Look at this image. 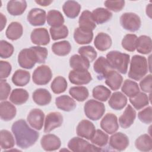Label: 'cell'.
<instances>
[{"label": "cell", "instance_id": "1", "mask_svg": "<svg viewBox=\"0 0 152 152\" xmlns=\"http://www.w3.org/2000/svg\"><path fill=\"white\" fill-rule=\"evenodd\" d=\"M11 131L14 135L17 145L24 149L34 144L39 136V132L31 129L23 119L14 122Z\"/></svg>", "mask_w": 152, "mask_h": 152}, {"label": "cell", "instance_id": "2", "mask_svg": "<svg viewBox=\"0 0 152 152\" xmlns=\"http://www.w3.org/2000/svg\"><path fill=\"white\" fill-rule=\"evenodd\" d=\"M48 55L46 48L32 46L30 48L22 49L18 56L19 65L25 69H31L36 63H44Z\"/></svg>", "mask_w": 152, "mask_h": 152}, {"label": "cell", "instance_id": "3", "mask_svg": "<svg viewBox=\"0 0 152 152\" xmlns=\"http://www.w3.org/2000/svg\"><path fill=\"white\" fill-rule=\"evenodd\" d=\"M148 70V61L144 56L135 55L132 57L128 72L130 78L138 81L147 74Z\"/></svg>", "mask_w": 152, "mask_h": 152}, {"label": "cell", "instance_id": "4", "mask_svg": "<svg viewBox=\"0 0 152 152\" xmlns=\"http://www.w3.org/2000/svg\"><path fill=\"white\" fill-rule=\"evenodd\" d=\"M130 56L128 54L112 50L106 55V59L112 69L125 74L127 72Z\"/></svg>", "mask_w": 152, "mask_h": 152}, {"label": "cell", "instance_id": "5", "mask_svg": "<svg viewBox=\"0 0 152 152\" xmlns=\"http://www.w3.org/2000/svg\"><path fill=\"white\" fill-rule=\"evenodd\" d=\"M84 110L86 116L92 121L100 119L105 112V106L100 102L90 99L86 102Z\"/></svg>", "mask_w": 152, "mask_h": 152}, {"label": "cell", "instance_id": "6", "mask_svg": "<svg viewBox=\"0 0 152 152\" xmlns=\"http://www.w3.org/2000/svg\"><path fill=\"white\" fill-rule=\"evenodd\" d=\"M68 147L70 150L75 152L102 151L100 147L90 144L86 140L79 137L71 138L68 143Z\"/></svg>", "mask_w": 152, "mask_h": 152}, {"label": "cell", "instance_id": "7", "mask_svg": "<svg viewBox=\"0 0 152 152\" xmlns=\"http://www.w3.org/2000/svg\"><path fill=\"white\" fill-rule=\"evenodd\" d=\"M121 26L130 31H136L139 30L141 25L140 17L133 12L124 13L120 17Z\"/></svg>", "mask_w": 152, "mask_h": 152}, {"label": "cell", "instance_id": "8", "mask_svg": "<svg viewBox=\"0 0 152 152\" xmlns=\"http://www.w3.org/2000/svg\"><path fill=\"white\" fill-rule=\"evenodd\" d=\"M52 77V72L48 65H40L33 71L32 80L37 85L47 84Z\"/></svg>", "mask_w": 152, "mask_h": 152}, {"label": "cell", "instance_id": "9", "mask_svg": "<svg viewBox=\"0 0 152 152\" xmlns=\"http://www.w3.org/2000/svg\"><path fill=\"white\" fill-rule=\"evenodd\" d=\"M69 81L75 85H84L89 83L92 80L90 73L85 69H73L68 75Z\"/></svg>", "mask_w": 152, "mask_h": 152}, {"label": "cell", "instance_id": "10", "mask_svg": "<svg viewBox=\"0 0 152 152\" xmlns=\"http://www.w3.org/2000/svg\"><path fill=\"white\" fill-rule=\"evenodd\" d=\"M63 122V117L61 113L58 112H50L45 118L44 132L48 133L54 129L61 126Z\"/></svg>", "mask_w": 152, "mask_h": 152}, {"label": "cell", "instance_id": "11", "mask_svg": "<svg viewBox=\"0 0 152 152\" xmlns=\"http://www.w3.org/2000/svg\"><path fill=\"white\" fill-rule=\"evenodd\" d=\"M100 127L109 134L115 133L119 128L116 116L111 113H107L100 121Z\"/></svg>", "mask_w": 152, "mask_h": 152}, {"label": "cell", "instance_id": "12", "mask_svg": "<svg viewBox=\"0 0 152 152\" xmlns=\"http://www.w3.org/2000/svg\"><path fill=\"white\" fill-rule=\"evenodd\" d=\"M77 134L80 137L90 140L96 132L94 124L88 120H82L78 124L76 128Z\"/></svg>", "mask_w": 152, "mask_h": 152}, {"label": "cell", "instance_id": "13", "mask_svg": "<svg viewBox=\"0 0 152 152\" xmlns=\"http://www.w3.org/2000/svg\"><path fill=\"white\" fill-rule=\"evenodd\" d=\"M45 119V114L39 109H33L30 111L27 120L29 125L37 130L42 129Z\"/></svg>", "mask_w": 152, "mask_h": 152}, {"label": "cell", "instance_id": "14", "mask_svg": "<svg viewBox=\"0 0 152 152\" xmlns=\"http://www.w3.org/2000/svg\"><path fill=\"white\" fill-rule=\"evenodd\" d=\"M109 145L114 150L123 151L128 146L129 139L125 134L122 132L113 133L110 137Z\"/></svg>", "mask_w": 152, "mask_h": 152}, {"label": "cell", "instance_id": "15", "mask_svg": "<svg viewBox=\"0 0 152 152\" xmlns=\"http://www.w3.org/2000/svg\"><path fill=\"white\" fill-rule=\"evenodd\" d=\"M93 69L97 74V78L102 80L105 78L106 75L112 70L106 58L103 56H100L96 59L93 65Z\"/></svg>", "mask_w": 152, "mask_h": 152}, {"label": "cell", "instance_id": "16", "mask_svg": "<svg viewBox=\"0 0 152 152\" xmlns=\"http://www.w3.org/2000/svg\"><path fill=\"white\" fill-rule=\"evenodd\" d=\"M30 39L33 43L37 46L48 45L50 42V36L48 31L45 28H37L31 33Z\"/></svg>", "mask_w": 152, "mask_h": 152}, {"label": "cell", "instance_id": "17", "mask_svg": "<svg viewBox=\"0 0 152 152\" xmlns=\"http://www.w3.org/2000/svg\"><path fill=\"white\" fill-rule=\"evenodd\" d=\"M40 144L43 149L50 151L59 149L61 145V141L56 135L48 134L43 136L40 140Z\"/></svg>", "mask_w": 152, "mask_h": 152}, {"label": "cell", "instance_id": "18", "mask_svg": "<svg viewBox=\"0 0 152 152\" xmlns=\"http://www.w3.org/2000/svg\"><path fill=\"white\" fill-rule=\"evenodd\" d=\"M27 19L28 23L33 26H39L45 24L46 19L45 11L40 8H33L28 13Z\"/></svg>", "mask_w": 152, "mask_h": 152}, {"label": "cell", "instance_id": "19", "mask_svg": "<svg viewBox=\"0 0 152 152\" xmlns=\"http://www.w3.org/2000/svg\"><path fill=\"white\" fill-rule=\"evenodd\" d=\"M136 118V112L134 108L128 104L122 115L119 118V124L123 128L130 127L134 123Z\"/></svg>", "mask_w": 152, "mask_h": 152}, {"label": "cell", "instance_id": "20", "mask_svg": "<svg viewBox=\"0 0 152 152\" xmlns=\"http://www.w3.org/2000/svg\"><path fill=\"white\" fill-rule=\"evenodd\" d=\"M15 107L8 101H4L0 103V116L2 120L9 121L16 115Z\"/></svg>", "mask_w": 152, "mask_h": 152}, {"label": "cell", "instance_id": "21", "mask_svg": "<svg viewBox=\"0 0 152 152\" xmlns=\"http://www.w3.org/2000/svg\"><path fill=\"white\" fill-rule=\"evenodd\" d=\"M93 38V33L91 30H87L77 27L74 33V40L80 45L90 43Z\"/></svg>", "mask_w": 152, "mask_h": 152}, {"label": "cell", "instance_id": "22", "mask_svg": "<svg viewBox=\"0 0 152 152\" xmlns=\"http://www.w3.org/2000/svg\"><path fill=\"white\" fill-rule=\"evenodd\" d=\"M108 103L110 107L113 109L121 110L126 106L127 98L122 93L116 91L111 95Z\"/></svg>", "mask_w": 152, "mask_h": 152}, {"label": "cell", "instance_id": "23", "mask_svg": "<svg viewBox=\"0 0 152 152\" xmlns=\"http://www.w3.org/2000/svg\"><path fill=\"white\" fill-rule=\"evenodd\" d=\"M33 101L39 106H45L50 103L52 96L50 92L45 88L36 89L33 93Z\"/></svg>", "mask_w": 152, "mask_h": 152}, {"label": "cell", "instance_id": "24", "mask_svg": "<svg viewBox=\"0 0 152 152\" xmlns=\"http://www.w3.org/2000/svg\"><path fill=\"white\" fill-rule=\"evenodd\" d=\"M55 104L58 109L65 112L72 111L76 107L74 100L67 95H62L56 97Z\"/></svg>", "mask_w": 152, "mask_h": 152}, {"label": "cell", "instance_id": "25", "mask_svg": "<svg viewBox=\"0 0 152 152\" xmlns=\"http://www.w3.org/2000/svg\"><path fill=\"white\" fill-rule=\"evenodd\" d=\"M112 43L110 36L105 33H99L95 37L94 45L100 51H105L109 49Z\"/></svg>", "mask_w": 152, "mask_h": 152}, {"label": "cell", "instance_id": "26", "mask_svg": "<svg viewBox=\"0 0 152 152\" xmlns=\"http://www.w3.org/2000/svg\"><path fill=\"white\" fill-rule=\"evenodd\" d=\"M79 27L84 30L93 31L96 27V23L93 20L91 12L88 10L82 12L78 20Z\"/></svg>", "mask_w": 152, "mask_h": 152}, {"label": "cell", "instance_id": "27", "mask_svg": "<svg viewBox=\"0 0 152 152\" xmlns=\"http://www.w3.org/2000/svg\"><path fill=\"white\" fill-rule=\"evenodd\" d=\"M123 78L122 75L116 71L112 70L105 77V83L111 90H117L122 85Z\"/></svg>", "mask_w": 152, "mask_h": 152}, {"label": "cell", "instance_id": "28", "mask_svg": "<svg viewBox=\"0 0 152 152\" xmlns=\"http://www.w3.org/2000/svg\"><path fill=\"white\" fill-rule=\"evenodd\" d=\"M27 2L26 1H8L7 9L11 15H20L26 10Z\"/></svg>", "mask_w": 152, "mask_h": 152}, {"label": "cell", "instance_id": "29", "mask_svg": "<svg viewBox=\"0 0 152 152\" xmlns=\"http://www.w3.org/2000/svg\"><path fill=\"white\" fill-rule=\"evenodd\" d=\"M23 33L22 25L17 21L11 23L8 26L5 34L8 39L11 40H15L21 37Z\"/></svg>", "mask_w": 152, "mask_h": 152}, {"label": "cell", "instance_id": "30", "mask_svg": "<svg viewBox=\"0 0 152 152\" xmlns=\"http://www.w3.org/2000/svg\"><path fill=\"white\" fill-rule=\"evenodd\" d=\"M91 14L93 20L98 24H102L108 21L112 17V13L104 8H97L94 10Z\"/></svg>", "mask_w": 152, "mask_h": 152}, {"label": "cell", "instance_id": "31", "mask_svg": "<svg viewBox=\"0 0 152 152\" xmlns=\"http://www.w3.org/2000/svg\"><path fill=\"white\" fill-rule=\"evenodd\" d=\"M62 10L66 17L70 18H74L78 15L81 10V5L75 1H67L64 4Z\"/></svg>", "mask_w": 152, "mask_h": 152}, {"label": "cell", "instance_id": "32", "mask_svg": "<svg viewBox=\"0 0 152 152\" xmlns=\"http://www.w3.org/2000/svg\"><path fill=\"white\" fill-rule=\"evenodd\" d=\"M136 49L142 54H148L151 52V39L150 37L142 35L137 38Z\"/></svg>", "mask_w": 152, "mask_h": 152}, {"label": "cell", "instance_id": "33", "mask_svg": "<svg viewBox=\"0 0 152 152\" xmlns=\"http://www.w3.org/2000/svg\"><path fill=\"white\" fill-rule=\"evenodd\" d=\"M29 94L27 90L23 88L14 89L10 96V100L14 104L20 105L25 103L28 99Z\"/></svg>", "mask_w": 152, "mask_h": 152}, {"label": "cell", "instance_id": "34", "mask_svg": "<svg viewBox=\"0 0 152 152\" xmlns=\"http://www.w3.org/2000/svg\"><path fill=\"white\" fill-rule=\"evenodd\" d=\"M30 79V74L28 71L23 69H17L12 77V81L17 86H24L27 84Z\"/></svg>", "mask_w": 152, "mask_h": 152}, {"label": "cell", "instance_id": "35", "mask_svg": "<svg viewBox=\"0 0 152 152\" xmlns=\"http://www.w3.org/2000/svg\"><path fill=\"white\" fill-rule=\"evenodd\" d=\"M46 20L48 24L51 27H58L63 25L64 23V18L59 11L52 10L48 11Z\"/></svg>", "mask_w": 152, "mask_h": 152}, {"label": "cell", "instance_id": "36", "mask_svg": "<svg viewBox=\"0 0 152 152\" xmlns=\"http://www.w3.org/2000/svg\"><path fill=\"white\" fill-rule=\"evenodd\" d=\"M69 65L74 69L87 70L90 67V62L80 55H74L69 59Z\"/></svg>", "mask_w": 152, "mask_h": 152}, {"label": "cell", "instance_id": "37", "mask_svg": "<svg viewBox=\"0 0 152 152\" xmlns=\"http://www.w3.org/2000/svg\"><path fill=\"white\" fill-rule=\"evenodd\" d=\"M52 52L58 56H66L71 50V46L68 41L63 40L54 43L52 46Z\"/></svg>", "mask_w": 152, "mask_h": 152}, {"label": "cell", "instance_id": "38", "mask_svg": "<svg viewBox=\"0 0 152 152\" xmlns=\"http://www.w3.org/2000/svg\"><path fill=\"white\" fill-rule=\"evenodd\" d=\"M137 149L141 151H150L152 149V140L148 134L140 135L135 142Z\"/></svg>", "mask_w": 152, "mask_h": 152}, {"label": "cell", "instance_id": "39", "mask_svg": "<svg viewBox=\"0 0 152 152\" xmlns=\"http://www.w3.org/2000/svg\"><path fill=\"white\" fill-rule=\"evenodd\" d=\"M69 93L74 99L78 102L84 101L89 95L88 89L84 86L72 87L69 90Z\"/></svg>", "mask_w": 152, "mask_h": 152}, {"label": "cell", "instance_id": "40", "mask_svg": "<svg viewBox=\"0 0 152 152\" xmlns=\"http://www.w3.org/2000/svg\"><path fill=\"white\" fill-rule=\"evenodd\" d=\"M129 102L135 109L140 110L148 104L149 99L145 93L139 92L135 96L129 98Z\"/></svg>", "mask_w": 152, "mask_h": 152}, {"label": "cell", "instance_id": "41", "mask_svg": "<svg viewBox=\"0 0 152 152\" xmlns=\"http://www.w3.org/2000/svg\"><path fill=\"white\" fill-rule=\"evenodd\" d=\"M121 90L129 98L135 96L140 92V88L138 84L130 80H126L124 82Z\"/></svg>", "mask_w": 152, "mask_h": 152}, {"label": "cell", "instance_id": "42", "mask_svg": "<svg viewBox=\"0 0 152 152\" xmlns=\"http://www.w3.org/2000/svg\"><path fill=\"white\" fill-rule=\"evenodd\" d=\"M0 142L2 149L7 150L12 148L15 145L14 138L8 130L2 129L0 132Z\"/></svg>", "mask_w": 152, "mask_h": 152}, {"label": "cell", "instance_id": "43", "mask_svg": "<svg viewBox=\"0 0 152 152\" xmlns=\"http://www.w3.org/2000/svg\"><path fill=\"white\" fill-rule=\"evenodd\" d=\"M111 91L106 87L99 85L95 87L92 91L93 97L99 101L106 102L110 97Z\"/></svg>", "mask_w": 152, "mask_h": 152}, {"label": "cell", "instance_id": "44", "mask_svg": "<svg viewBox=\"0 0 152 152\" xmlns=\"http://www.w3.org/2000/svg\"><path fill=\"white\" fill-rule=\"evenodd\" d=\"M67 85V81L64 77L62 76H58L52 81L50 88L54 93L60 94L66 90Z\"/></svg>", "mask_w": 152, "mask_h": 152}, {"label": "cell", "instance_id": "45", "mask_svg": "<svg viewBox=\"0 0 152 152\" xmlns=\"http://www.w3.org/2000/svg\"><path fill=\"white\" fill-rule=\"evenodd\" d=\"M137 38L134 34H126L122 40V46L127 51L134 52L136 49Z\"/></svg>", "mask_w": 152, "mask_h": 152}, {"label": "cell", "instance_id": "46", "mask_svg": "<svg viewBox=\"0 0 152 152\" xmlns=\"http://www.w3.org/2000/svg\"><path fill=\"white\" fill-rule=\"evenodd\" d=\"M90 140L92 144L100 147H102L107 144L109 141V136L102 130L97 129Z\"/></svg>", "mask_w": 152, "mask_h": 152}, {"label": "cell", "instance_id": "47", "mask_svg": "<svg viewBox=\"0 0 152 152\" xmlns=\"http://www.w3.org/2000/svg\"><path fill=\"white\" fill-rule=\"evenodd\" d=\"M49 31L53 40L64 39L68 35V29L65 25L58 27H50Z\"/></svg>", "mask_w": 152, "mask_h": 152}, {"label": "cell", "instance_id": "48", "mask_svg": "<svg viewBox=\"0 0 152 152\" xmlns=\"http://www.w3.org/2000/svg\"><path fill=\"white\" fill-rule=\"evenodd\" d=\"M78 52L81 56L86 58L90 62H93L96 58L97 55L94 48L91 46L80 47L78 49Z\"/></svg>", "mask_w": 152, "mask_h": 152}, {"label": "cell", "instance_id": "49", "mask_svg": "<svg viewBox=\"0 0 152 152\" xmlns=\"http://www.w3.org/2000/svg\"><path fill=\"white\" fill-rule=\"evenodd\" d=\"M14 47L9 42L1 40L0 41V56L5 59L10 57L14 52Z\"/></svg>", "mask_w": 152, "mask_h": 152}, {"label": "cell", "instance_id": "50", "mask_svg": "<svg viewBox=\"0 0 152 152\" xmlns=\"http://www.w3.org/2000/svg\"><path fill=\"white\" fill-rule=\"evenodd\" d=\"M104 6L108 9L114 12H118L122 10L125 5V1H106L104 2Z\"/></svg>", "mask_w": 152, "mask_h": 152}, {"label": "cell", "instance_id": "51", "mask_svg": "<svg viewBox=\"0 0 152 152\" xmlns=\"http://www.w3.org/2000/svg\"><path fill=\"white\" fill-rule=\"evenodd\" d=\"M151 111L152 107L151 106H148L145 107L141 111H140L138 113V118L142 122L150 124L152 122V117H151Z\"/></svg>", "mask_w": 152, "mask_h": 152}, {"label": "cell", "instance_id": "52", "mask_svg": "<svg viewBox=\"0 0 152 152\" xmlns=\"http://www.w3.org/2000/svg\"><path fill=\"white\" fill-rule=\"evenodd\" d=\"M11 91V86L5 81L2 79L0 81V100L1 101L6 100L10 95Z\"/></svg>", "mask_w": 152, "mask_h": 152}, {"label": "cell", "instance_id": "53", "mask_svg": "<svg viewBox=\"0 0 152 152\" xmlns=\"http://www.w3.org/2000/svg\"><path fill=\"white\" fill-rule=\"evenodd\" d=\"M152 77L151 74H148L145 76L140 83V86L141 89L145 92L151 93L152 91Z\"/></svg>", "mask_w": 152, "mask_h": 152}, {"label": "cell", "instance_id": "54", "mask_svg": "<svg viewBox=\"0 0 152 152\" xmlns=\"http://www.w3.org/2000/svg\"><path fill=\"white\" fill-rule=\"evenodd\" d=\"M12 67L11 64L4 61H0V78L1 79H4L7 78L11 71Z\"/></svg>", "mask_w": 152, "mask_h": 152}, {"label": "cell", "instance_id": "55", "mask_svg": "<svg viewBox=\"0 0 152 152\" xmlns=\"http://www.w3.org/2000/svg\"><path fill=\"white\" fill-rule=\"evenodd\" d=\"M7 18L6 17L2 14L0 13V25H1V31H2L6 26Z\"/></svg>", "mask_w": 152, "mask_h": 152}, {"label": "cell", "instance_id": "56", "mask_svg": "<svg viewBox=\"0 0 152 152\" xmlns=\"http://www.w3.org/2000/svg\"><path fill=\"white\" fill-rule=\"evenodd\" d=\"M53 1H46V0H43V1H35V2L41 6L46 7L49 5L51 3H52Z\"/></svg>", "mask_w": 152, "mask_h": 152}, {"label": "cell", "instance_id": "57", "mask_svg": "<svg viewBox=\"0 0 152 152\" xmlns=\"http://www.w3.org/2000/svg\"><path fill=\"white\" fill-rule=\"evenodd\" d=\"M146 14L150 18H151V4H149L146 7Z\"/></svg>", "mask_w": 152, "mask_h": 152}]
</instances>
